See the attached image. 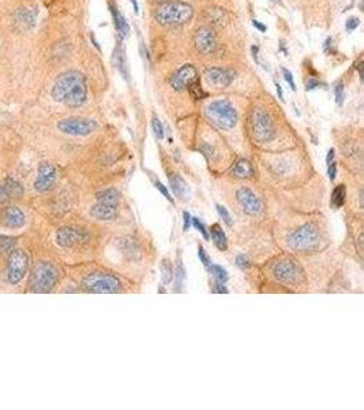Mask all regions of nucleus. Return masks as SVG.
<instances>
[{"instance_id":"f257e3e1","label":"nucleus","mask_w":364,"mask_h":410,"mask_svg":"<svg viewBox=\"0 0 364 410\" xmlns=\"http://www.w3.org/2000/svg\"><path fill=\"white\" fill-rule=\"evenodd\" d=\"M52 98L67 107H81L88 98V85L83 74L75 70L60 74L52 88Z\"/></svg>"},{"instance_id":"f03ea898","label":"nucleus","mask_w":364,"mask_h":410,"mask_svg":"<svg viewBox=\"0 0 364 410\" xmlns=\"http://www.w3.org/2000/svg\"><path fill=\"white\" fill-rule=\"evenodd\" d=\"M194 15V8L183 1H164L154 11V18L163 26H175L188 22Z\"/></svg>"},{"instance_id":"7ed1b4c3","label":"nucleus","mask_w":364,"mask_h":410,"mask_svg":"<svg viewBox=\"0 0 364 410\" xmlns=\"http://www.w3.org/2000/svg\"><path fill=\"white\" fill-rule=\"evenodd\" d=\"M288 246L296 252L315 251L321 246L322 235L319 233V227L314 223H307L302 227L292 231L287 238Z\"/></svg>"},{"instance_id":"20e7f679","label":"nucleus","mask_w":364,"mask_h":410,"mask_svg":"<svg viewBox=\"0 0 364 410\" xmlns=\"http://www.w3.org/2000/svg\"><path fill=\"white\" fill-rule=\"evenodd\" d=\"M205 114L209 120L222 129H232L237 123V112L227 100H216L207 105Z\"/></svg>"},{"instance_id":"39448f33","label":"nucleus","mask_w":364,"mask_h":410,"mask_svg":"<svg viewBox=\"0 0 364 410\" xmlns=\"http://www.w3.org/2000/svg\"><path fill=\"white\" fill-rule=\"evenodd\" d=\"M82 286L90 293L122 292V282L110 272H90L82 279Z\"/></svg>"},{"instance_id":"423d86ee","label":"nucleus","mask_w":364,"mask_h":410,"mask_svg":"<svg viewBox=\"0 0 364 410\" xmlns=\"http://www.w3.org/2000/svg\"><path fill=\"white\" fill-rule=\"evenodd\" d=\"M250 123H251L253 137L256 142L259 144L270 142L275 137L274 123L269 117L268 112H265L262 108H255L251 112Z\"/></svg>"},{"instance_id":"0eeeda50","label":"nucleus","mask_w":364,"mask_h":410,"mask_svg":"<svg viewBox=\"0 0 364 410\" xmlns=\"http://www.w3.org/2000/svg\"><path fill=\"white\" fill-rule=\"evenodd\" d=\"M59 279V271L55 265L49 263H40L33 271L32 290L35 293H49Z\"/></svg>"},{"instance_id":"6e6552de","label":"nucleus","mask_w":364,"mask_h":410,"mask_svg":"<svg viewBox=\"0 0 364 410\" xmlns=\"http://www.w3.org/2000/svg\"><path fill=\"white\" fill-rule=\"evenodd\" d=\"M29 258L28 254L23 251H13L10 253L8 258L7 270H6V278L8 283L17 285L25 276V273L28 271Z\"/></svg>"},{"instance_id":"1a4fd4ad","label":"nucleus","mask_w":364,"mask_h":410,"mask_svg":"<svg viewBox=\"0 0 364 410\" xmlns=\"http://www.w3.org/2000/svg\"><path fill=\"white\" fill-rule=\"evenodd\" d=\"M59 130L70 136H88L97 129V123L91 119L70 118L59 122Z\"/></svg>"},{"instance_id":"9d476101","label":"nucleus","mask_w":364,"mask_h":410,"mask_svg":"<svg viewBox=\"0 0 364 410\" xmlns=\"http://www.w3.org/2000/svg\"><path fill=\"white\" fill-rule=\"evenodd\" d=\"M272 272L278 280H281L284 283H288L291 286L300 283V280L303 278V272L300 271V267L296 265L291 260L278 261L277 264H274Z\"/></svg>"},{"instance_id":"9b49d317","label":"nucleus","mask_w":364,"mask_h":410,"mask_svg":"<svg viewBox=\"0 0 364 410\" xmlns=\"http://www.w3.org/2000/svg\"><path fill=\"white\" fill-rule=\"evenodd\" d=\"M236 198L237 202L241 207V209L247 214V215L256 216L261 214L263 211V205H262L261 198L255 195L251 189L248 188H240L236 192Z\"/></svg>"},{"instance_id":"f8f14e48","label":"nucleus","mask_w":364,"mask_h":410,"mask_svg":"<svg viewBox=\"0 0 364 410\" xmlns=\"http://www.w3.org/2000/svg\"><path fill=\"white\" fill-rule=\"evenodd\" d=\"M198 70L193 64H184L171 77L169 84L175 91H183L187 89L195 81H198Z\"/></svg>"},{"instance_id":"ddd939ff","label":"nucleus","mask_w":364,"mask_h":410,"mask_svg":"<svg viewBox=\"0 0 364 410\" xmlns=\"http://www.w3.org/2000/svg\"><path fill=\"white\" fill-rule=\"evenodd\" d=\"M194 44L200 54L209 55L214 52V49L217 47V37H216L213 29L207 28V26L197 29L195 36H194Z\"/></svg>"},{"instance_id":"4468645a","label":"nucleus","mask_w":364,"mask_h":410,"mask_svg":"<svg viewBox=\"0 0 364 410\" xmlns=\"http://www.w3.org/2000/svg\"><path fill=\"white\" fill-rule=\"evenodd\" d=\"M56 178H57V171H56L55 166H52L51 163H41L38 166L37 178H36L35 182L36 190L48 192L54 188Z\"/></svg>"},{"instance_id":"2eb2a0df","label":"nucleus","mask_w":364,"mask_h":410,"mask_svg":"<svg viewBox=\"0 0 364 410\" xmlns=\"http://www.w3.org/2000/svg\"><path fill=\"white\" fill-rule=\"evenodd\" d=\"M203 76L206 78L207 84L218 86V88L229 86L235 78V74L231 70L221 69V67H207Z\"/></svg>"},{"instance_id":"dca6fc26","label":"nucleus","mask_w":364,"mask_h":410,"mask_svg":"<svg viewBox=\"0 0 364 410\" xmlns=\"http://www.w3.org/2000/svg\"><path fill=\"white\" fill-rule=\"evenodd\" d=\"M86 238L88 236H86V234L83 231L76 229H70V227L59 230L57 234H56L57 245L64 248V249H69V248H73V246H75L78 243L85 242Z\"/></svg>"},{"instance_id":"f3484780","label":"nucleus","mask_w":364,"mask_h":410,"mask_svg":"<svg viewBox=\"0 0 364 410\" xmlns=\"http://www.w3.org/2000/svg\"><path fill=\"white\" fill-rule=\"evenodd\" d=\"M117 214V205L113 204H104V202H97L90 209V215L98 220H110L113 219Z\"/></svg>"},{"instance_id":"a211bd4d","label":"nucleus","mask_w":364,"mask_h":410,"mask_svg":"<svg viewBox=\"0 0 364 410\" xmlns=\"http://www.w3.org/2000/svg\"><path fill=\"white\" fill-rule=\"evenodd\" d=\"M3 223L11 229H19L25 224V215L21 209L8 207L3 211Z\"/></svg>"},{"instance_id":"6ab92c4d","label":"nucleus","mask_w":364,"mask_h":410,"mask_svg":"<svg viewBox=\"0 0 364 410\" xmlns=\"http://www.w3.org/2000/svg\"><path fill=\"white\" fill-rule=\"evenodd\" d=\"M168 179H169V185H171L172 190L176 195V197H180V198L184 200L188 195V186H187L184 179L178 174L168 175Z\"/></svg>"},{"instance_id":"aec40b11","label":"nucleus","mask_w":364,"mask_h":410,"mask_svg":"<svg viewBox=\"0 0 364 410\" xmlns=\"http://www.w3.org/2000/svg\"><path fill=\"white\" fill-rule=\"evenodd\" d=\"M112 60H113V64L116 66L117 70L122 73L123 78H126V81H128V82H130V73H128V67L126 66L124 52H123V49H122V47H120V42H117L116 48L113 49Z\"/></svg>"},{"instance_id":"412c9836","label":"nucleus","mask_w":364,"mask_h":410,"mask_svg":"<svg viewBox=\"0 0 364 410\" xmlns=\"http://www.w3.org/2000/svg\"><path fill=\"white\" fill-rule=\"evenodd\" d=\"M110 13H112V18H113V23H115L116 32L119 33L120 37H126L130 33V26L126 22V18L120 14V11L117 10L116 6H110Z\"/></svg>"},{"instance_id":"4be33fe9","label":"nucleus","mask_w":364,"mask_h":410,"mask_svg":"<svg viewBox=\"0 0 364 410\" xmlns=\"http://www.w3.org/2000/svg\"><path fill=\"white\" fill-rule=\"evenodd\" d=\"M231 174L237 178H250L251 175H254V168L250 161L246 159H240L234 164Z\"/></svg>"},{"instance_id":"5701e85b","label":"nucleus","mask_w":364,"mask_h":410,"mask_svg":"<svg viewBox=\"0 0 364 410\" xmlns=\"http://www.w3.org/2000/svg\"><path fill=\"white\" fill-rule=\"evenodd\" d=\"M210 235H212V241H213V243L217 246V249H220L221 252L227 251L228 248V241H227V235H225V233L222 231V229L220 227V224H213L212 227H210Z\"/></svg>"},{"instance_id":"b1692460","label":"nucleus","mask_w":364,"mask_h":410,"mask_svg":"<svg viewBox=\"0 0 364 410\" xmlns=\"http://www.w3.org/2000/svg\"><path fill=\"white\" fill-rule=\"evenodd\" d=\"M206 20H207V22H210L212 25H218V26H222V25L228 21V17H227V13H225V10L213 7V8H209V10L206 11Z\"/></svg>"},{"instance_id":"393cba45","label":"nucleus","mask_w":364,"mask_h":410,"mask_svg":"<svg viewBox=\"0 0 364 410\" xmlns=\"http://www.w3.org/2000/svg\"><path fill=\"white\" fill-rule=\"evenodd\" d=\"M120 201V193L116 189H107L97 195V202H104V204H113L119 205Z\"/></svg>"},{"instance_id":"a878e982","label":"nucleus","mask_w":364,"mask_h":410,"mask_svg":"<svg viewBox=\"0 0 364 410\" xmlns=\"http://www.w3.org/2000/svg\"><path fill=\"white\" fill-rule=\"evenodd\" d=\"M345 198H346V190L344 185H337L333 193H331V198H330V205L331 208L338 209L343 207L345 204Z\"/></svg>"},{"instance_id":"bb28decb","label":"nucleus","mask_w":364,"mask_h":410,"mask_svg":"<svg viewBox=\"0 0 364 410\" xmlns=\"http://www.w3.org/2000/svg\"><path fill=\"white\" fill-rule=\"evenodd\" d=\"M4 188H6V190H7L8 195H10V198H18V197H21L22 193H23V190H22V186L18 183V182H15L14 179H6L4 181Z\"/></svg>"},{"instance_id":"cd10ccee","label":"nucleus","mask_w":364,"mask_h":410,"mask_svg":"<svg viewBox=\"0 0 364 410\" xmlns=\"http://www.w3.org/2000/svg\"><path fill=\"white\" fill-rule=\"evenodd\" d=\"M209 272L213 275L214 278H216V280L217 282H220V283H227L228 282V272L227 270H224L222 267H220V265H216V264H210L209 267Z\"/></svg>"},{"instance_id":"c85d7f7f","label":"nucleus","mask_w":364,"mask_h":410,"mask_svg":"<svg viewBox=\"0 0 364 410\" xmlns=\"http://www.w3.org/2000/svg\"><path fill=\"white\" fill-rule=\"evenodd\" d=\"M161 272H163V283L164 285H168L169 282L173 278V270H172V265L169 264V260L166 261L164 260L163 264H161Z\"/></svg>"},{"instance_id":"c756f323","label":"nucleus","mask_w":364,"mask_h":410,"mask_svg":"<svg viewBox=\"0 0 364 410\" xmlns=\"http://www.w3.org/2000/svg\"><path fill=\"white\" fill-rule=\"evenodd\" d=\"M151 126H153V132H154V134H156V137H157L158 139L164 138V127H163L161 120H160L156 115H153Z\"/></svg>"},{"instance_id":"7c9ffc66","label":"nucleus","mask_w":364,"mask_h":410,"mask_svg":"<svg viewBox=\"0 0 364 410\" xmlns=\"http://www.w3.org/2000/svg\"><path fill=\"white\" fill-rule=\"evenodd\" d=\"M13 248H14V239L6 238V236H1V238H0V252L11 253V252H13Z\"/></svg>"},{"instance_id":"2f4dec72","label":"nucleus","mask_w":364,"mask_h":410,"mask_svg":"<svg viewBox=\"0 0 364 410\" xmlns=\"http://www.w3.org/2000/svg\"><path fill=\"white\" fill-rule=\"evenodd\" d=\"M187 89L190 91V93L193 95L194 98H197V100H200V98H202L203 96H205V93H203V91H202V88H200V79H198V81H195L194 84L190 85Z\"/></svg>"},{"instance_id":"473e14b6","label":"nucleus","mask_w":364,"mask_h":410,"mask_svg":"<svg viewBox=\"0 0 364 410\" xmlns=\"http://www.w3.org/2000/svg\"><path fill=\"white\" fill-rule=\"evenodd\" d=\"M216 208H217V212H218V215H220L221 219L227 223L228 226H232V224H234V222H232V217H231V215H229V212H228L225 207H222V205H220V204H217V205H216Z\"/></svg>"},{"instance_id":"72a5a7b5","label":"nucleus","mask_w":364,"mask_h":410,"mask_svg":"<svg viewBox=\"0 0 364 410\" xmlns=\"http://www.w3.org/2000/svg\"><path fill=\"white\" fill-rule=\"evenodd\" d=\"M184 278H186V271H184V267H183V264H179L178 265V271H176V289L179 287V292H180V287L183 286ZM175 292H176V290H175Z\"/></svg>"},{"instance_id":"f704fd0d","label":"nucleus","mask_w":364,"mask_h":410,"mask_svg":"<svg viewBox=\"0 0 364 410\" xmlns=\"http://www.w3.org/2000/svg\"><path fill=\"white\" fill-rule=\"evenodd\" d=\"M191 222H193L194 227L198 230L200 234L203 235V238H205V239H209V233H207V230H206V227H205V224L200 222V219H197V217H191Z\"/></svg>"},{"instance_id":"c9c22d12","label":"nucleus","mask_w":364,"mask_h":410,"mask_svg":"<svg viewBox=\"0 0 364 410\" xmlns=\"http://www.w3.org/2000/svg\"><path fill=\"white\" fill-rule=\"evenodd\" d=\"M334 95H336V103L338 107H341L344 103V85L338 82L334 88Z\"/></svg>"},{"instance_id":"e433bc0d","label":"nucleus","mask_w":364,"mask_h":410,"mask_svg":"<svg viewBox=\"0 0 364 410\" xmlns=\"http://www.w3.org/2000/svg\"><path fill=\"white\" fill-rule=\"evenodd\" d=\"M282 76H284L285 82L289 85V88H291L292 91H296V84H295V79H293V76H292V73H291L288 69H282Z\"/></svg>"},{"instance_id":"4c0bfd02","label":"nucleus","mask_w":364,"mask_h":410,"mask_svg":"<svg viewBox=\"0 0 364 410\" xmlns=\"http://www.w3.org/2000/svg\"><path fill=\"white\" fill-rule=\"evenodd\" d=\"M359 25H360V20L357 17H350L345 22V29H346V32H353Z\"/></svg>"},{"instance_id":"58836bf2","label":"nucleus","mask_w":364,"mask_h":410,"mask_svg":"<svg viewBox=\"0 0 364 410\" xmlns=\"http://www.w3.org/2000/svg\"><path fill=\"white\" fill-rule=\"evenodd\" d=\"M198 256H200V263L205 265L206 268L209 267V265L212 264V263H210V257H209V254H207L206 252H205V249H203L200 245L198 246Z\"/></svg>"},{"instance_id":"ea45409f","label":"nucleus","mask_w":364,"mask_h":410,"mask_svg":"<svg viewBox=\"0 0 364 410\" xmlns=\"http://www.w3.org/2000/svg\"><path fill=\"white\" fill-rule=\"evenodd\" d=\"M154 186H156V188H157L158 190H160V192L163 193V195H164V197H165V198H166V200H168V201L173 202V198H172L171 195H169V192H168V189L165 188L164 185H163L161 182L158 181V179H157V181H154Z\"/></svg>"},{"instance_id":"a19ab883","label":"nucleus","mask_w":364,"mask_h":410,"mask_svg":"<svg viewBox=\"0 0 364 410\" xmlns=\"http://www.w3.org/2000/svg\"><path fill=\"white\" fill-rule=\"evenodd\" d=\"M236 265L240 268V270H246L248 265H250V261H248V258L244 256V254H239L237 257H236Z\"/></svg>"},{"instance_id":"79ce46f5","label":"nucleus","mask_w":364,"mask_h":410,"mask_svg":"<svg viewBox=\"0 0 364 410\" xmlns=\"http://www.w3.org/2000/svg\"><path fill=\"white\" fill-rule=\"evenodd\" d=\"M329 167H328V175H329V179L330 181H334L336 179V175H337V164L336 161H331L330 164H328Z\"/></svg>"},{"instance_id":"37998d69","label":"nucleus","mask_w":364,"mask_h":410,"mask_svg":"<svg viewBox=\"0 0 364 410\" xmlns=\"http://www.w3.org/2000/svg\"><path fill=\"white\" fill-rule=\"evenodd\" d=\"M8 200H11V198H10L4 185H0V202L3 204V202H7Z\"/></svg>"},{"instance_id":"c03bdc74","label":"nucleus","mask_w":364,"mask_h":410,"mask_svg":"<svg viewBox=\"0 0 364 410\" xmlns=\"http://www.w3.org/2000/svg\"><path fill=\"white\" fill-rule=\"evenodd\" d=\"M183 220H184L183 229H184V231H188V229H190V224H191V216H190L188 212H183Z\"/></svg>"},{"instance_id":"a18cd8bd","label":"nucleus","mask_w":364,"mask_h":410,"mask_svg":"<svg viewBox=\"0 0 364 410\" xmlns=\"http://www.w3.org/2000/svg\"><path fill=\"white\" fill-rule=\"evenodd\" d=\"M216 289L213 290V293H220V294H228V289L224 286V283H220V282H216Z\"/></svg>"},{"instance_id":"49530a36","label":"nucleus","mask_w":364,"mask_h":410,"mask_svg":"<svg viewBox=\"0 0 364 410\" xmlns=\"http://www.w3.org/2000/svg\"><path fill=\"white\" fill-rule=\"evenodd\" d=\"M321 86V82L319 81H316V79H309V82H307V91H312V89H316V88H319Z\"/></svg>"},{"instance_id":"de8ad7c7","label":"nucleus","mask_w":364,"mask_h":410,"mask_svg":"<svg viewBox=\"0 0 364 410\" xmlns=\"http://www.w3.org/2000/svg\"><path fill=\"white\" fill-rule=\"evenodd\" d=\"M253 26H254L255 29H258V30H259V32H262V33L268 30V28H266V26H265V25H263L262 22L256 21V20H254V21H253Z\"/></svg>"},{"instance_id":"09e8293b","label":"nucleus","mask_w":364,"mask_h":410,"mask_svg":"<svg viewBox=\"0 0 364 410\" xmlns=\"http://www.w3.org/2000/svg\"><path fill=\"white\" fill-rule=\"evenodd\" d=\"M331 161H334V149H330L328 152V157H326V163L330 164Z\"/></svg>"},{"instance_id":"8fccbe9b","label":"nucleus","mask_w":364,"mask_h":410,"mask_svg":"<svg viewBox=\"0 0 364 410\" xmlns=\"http://www.w3.org/2000/svg\"><path fill=\"white\" fill-rule=\"evenodd\" d=\"M275 89H277V93H278V98H280L281 101H284V96H282L281 86H280V84H277V82H275Z\"/></svg>"},{"instance_id":"3c124183","label":"nucleus","mask_w":364,"mask_h":410,"mask_svg":"<svg viewBox=\"0 0 364 410\" xmlns=\"http://www.w3.org/2000/svg\"><path fill=\"white\" fill-rule=\"evenodd\" d=\"M131 4H132V8H134V13L135 14H138L139 13V6H138V1L137 0H130Z\"/></svg>"},{"instance_id":"603ef678","label":"nucleus","mask_w":364,"mask_h":410,"mask_svg":"<svg viewBox=\"0 0 364 410\" xmlns=\"http://www.w3.org/2000/svg\"><path fill=\"white\" fill-rule=\"evenodd\" d=\"M258 47H256V45H254V47H253V48H251V51H253V56H254V59H255V62H258Z\"/></svg>"},{"instance_id":"864d4df0","label":"nucleus","mask_w":364,"mask_h":410,"mask_svg":"<svg viewBox=\"0 0 364 410\" xmlns=\"http://www.w3.org/2000/svg\"><path fill=\"white\" fill-rule=\"evenodd\" d=\"M91 40H93V42H94V47H96L98 51H100V45H98V42L96 41V39H94V36H91Z\"/></svg>"},{"instance_id":"5fc2aeb1","label":"nucleus","mask_w":364,"mask_h":410,"mask_svg":"<svg viewBox=\"0 0 364 410\" xmlns=\"http://www.w3.org/2000/svg\"><path fill=\"white\" fill-rule=\"evenodd\" d=\"M270 1H273V3H278V4H282L281 0H270Z\"/></svg>"},{"instance_id":"6e6d98bb","label":"nucleus","mask_w":364,"mask_h":410,"mask_svg":"<svg viewBox=\"0 0 364 410\" xmlns=\"http://www.w3.org/2000/svg\"><path fill=\"white\" fill-rule=\"evenodd\" d=\"M156 1H164V0H156Z\"/></svg>"}]
</instances>
